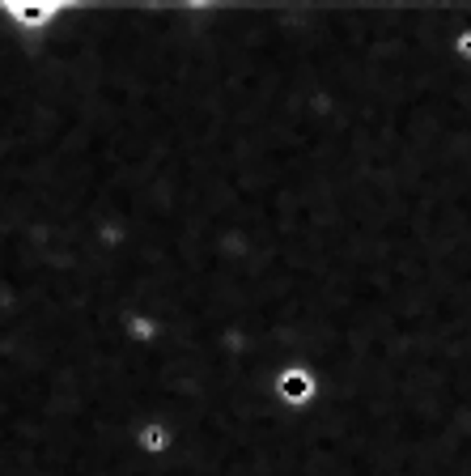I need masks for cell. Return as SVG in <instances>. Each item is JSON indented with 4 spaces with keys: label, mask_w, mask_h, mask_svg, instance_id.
<instances>
[{
    "label": "cell",
    "mask_w": 471,
    "mask_h": 476,
    "mask_svg": "<svg viewBox=\"0 0 471 476\" xmlns=\"http://www.w3.org/2000/svg\"><path fill=\"white\" fill-rule=\"evenodd\" d=\"M310 392H314V383H310L306 370H285V375H280V396H285V400L302 404V400H310Z\"/></svg>",
    "instance_id": "1"
},
{
    "label": "cell",
    "mask_w": 471,
    "mask_h": 476,
    "mask_svg": "<svg viewBox=\"0 0 471 476\" xmlns=\"http://www.w3.org/2000/svg\"><path fill=\"white\" fill-rule=\"evenodd\" d=\"M458 51H463V56L471 60V30H467V35H458Z\"/></svg>",
    "instance_id": "2"
}]
</instances>
